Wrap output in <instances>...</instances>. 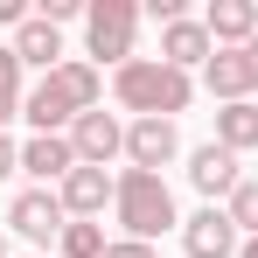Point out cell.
Masks as SVG:
<instances>
[{
  "label": "cell",
  "instance_id": "cell-1",
  "mask_svg": "<svg viewBox=\"0 0 258 258\" xmlns=\"http://www.w3.org/2000/svg\"><path fill=\"white\" fill-rule=\"evenodd\" d=\"M98 98H105V70L84 63V56H70L63 70H49L42 84L28 91V105H21V119L35 133H70L84 112H98Z\"/></svg>",
  "mask_w": 258,
  "mask_h": 258
},
{
  "label": "cell",
  "instance_id": "cell-2",
  "mask_svg": "<svg viewBox=\"0 0 258 258\" xmlns=\"http://www.w3.org/2000/svg\"><path fill=\"white\" fill-rule=\"evenodd\" d=\"M188 98H196V77L161 56H133L126 70H112V105L133 119H181Z\"/></svg>",
  "mask_w": 258,
  "mask_h": 258
},
{
  "label": "cell",
  "instance_id": "cell-3",
  "mask_svg": "<svg viewBox=\"0 0 258 258\" xmlns=\"http://www.w3.org/2000/svg\"><path fill=\"white\" fill-rule=\"evenodd\" d=\"M112 216H119V230H126V237H140V244H154V237L181 230V216H174V188L161 181V174H147V168H119Z\"/></svg>",
  "mask_w": 258,
  "mask_h": 258
},
{
  "label": "cell",
  "instance_id": "cell-4",
  "mask_svg": "<svg viewBox=\"0 0 258 258\" xmlns=\"http://www.w3.org/2000/svg\"><path fill=\"white\" fill-rule=\"evenodd\" d=\"M133 42H140V0H91L84 7V63L126 70Z\"/></svg>",
  "mask_w": 258,
  "mask_h": 258
},
{
  "label": "cell",
  "instance_id": "cell-5",
  "mask_svg": "<svg viewBox=\"0 0 258 258\" xmlns=\"http://www.w3.org/2000/svg\"><path fill=\"white\" fill-rule=\"evenodd\" d=\"M203 84H210L216 105H244V98H258V35L237 49H216L210 70H203Z\"/></svg>",
  "mask_w": 258,
  "mask_h": 258
},
{
  "label": "cell",
  "instance_id": "cell-6",
  "mask_svg": "<svg viewBox=\"0 0 258 258\" xmlns=\"http://www.w3.org/2000/svg\"><path fill=\"white\" fill-rule=\"evenodd\" d=\"M63 223H70V210H63V196H56V188H21V196L7 203V230H14V237H28V244H56V237H63Z\"/></svg>",
  "mask_w": 258,
  "mask_h": 258
},
{
  "label": "cell",
  "instance_id": "cell-7",
  "mask_svg": "<svg viewBox=\"0 0 258 258\" xmlns=\"http://www.w3.org/2000/svg\"><path fill=\"white\" fill-rule=\"evenodd\" d=\"M181 251L188 258H237L244 251V230L230 223L223 203H203L196 216H181Z\"/></svg>",
  "mask_w": 258,
  "mask_h": 258
},
{
  "label": "cell",
  "instance_id": "cell-8",
  "mask_svg": "<svg viewBox=\"0 0 258 258\" xmlns=\"http://www.w3.org/2000/svg\"><path fill=\"white\" fill-rule=\"evenodd\" d=\"M70 147H77V168H112V161H126V119L98 105L70 126Z\"/></svg>",
  "mask_w": 258,
  "mask_h": 258
},
{
  "label": "cell",
  "instance_id": "cell-9",
  "mask_svg": "<svg viewBox=\"0 0 258 258\" xmlns=\"http://www.w3.org/2000/svg\"><path fill=\"white\" fill-rule=\"evenodd\" d=\"M174 154H181V126H174V119H133L126 126V168L161 174Z\"/></svg>",
  "mask_w": 258,
  "mask_h": 258
},
{
  "label": "cell",
  "instance_id": "cell-10",
  "mask_svg": "<svg viewBox=\"0 0 258 258\" xmlns=\"http://www.w3.org/2000/svg\"><path fill=\"white\" fill-rule=\"evenodd\" d=\"M188 181L210 196V203H230L237 196V181H244V161L230 154V147H216V140H203L196 154H188Z\"/></svg>",
  "mask_w": 258,
  "mask_h": 258
},
{
  "label": "cell",
  "instance_id": "cell-11",
  "mask_svg": "<svg viewBox=\"0 0 258 258\" xmlns=\"http://www.w3.org/2000/svg\"><path fill=\"white\" fill-rule=\"evenodd\" d=\"M112 188H119V174H112V168H70L63 181H56L63 210H70V216H84V223H98V216H105Z\"/></svg>",
  "mask_w": 258,
  "mask_h": 258
},
{
  "label": "cell",
  "instance_id": "cell-12",
  "mask_svg": "<svg viewBox=\"0 0 258 258\" xmlns=\"http://www.w3.org/2000/svg\"><path fill=\"white\" fill-rule=\"evenodd\" d=\"M70 168H77V147H70V133H28V140H21V174H35V188L63 181Z\"/></svg>",
  "mask_w": 258,
  "mask_h": 258
},
{
  "label": "cell",
  "instance_id": "cell-13",
  "mask_svg": "<svg viewBox=\"0 0 258 258\" xmlns=\"http://www.w3.org/2000/svg\"><path fill=\"white\" fill-rule=\"evenodd\" d=\"M210 28H203V14H181V21H168L161 28V63H174V70H210Z\"/></svg>",
  "mask_w": 258,
  "mask_h": 258
},
{
  "label": "cell",
  "instance_id": "cell-14",
  "mask_svg": "<svg viewBox=\"0 0 258 258\" xmlns=\"http://www.w3.org/2000/svg\"><path fill=\"white\" fill-rule=\"evenodd\" d=\"M14 56H21V70H42V77L70 63V56H63V28H49L42 14H28V21L14 28Z\"/></svg>",
  "mask_w": 258,
  "mask_h": 258
},
{
  "label": "cell",
  "instance_id": "cell-15",
  "mask_svg": "<svg viewBox=\"0 0 258 258\" xmlns=\"http://www.w3.org/2000/svg\"><path fill=\"white\" fill-rule=\"evenodd\" d=\"M203 28H210L216 49H237L258 35V0H210L203 7Z\"/></svg>",
  "mask_w": 258,
  "mask_h": 258
},
{
  "label": "cell",
  "instance_id": "cell-16",
  "mask_svg": "<svg viewBox=\"0 0 258 258\" xmlns=\"http://www.w3.org/2000/svg\"><path fill=\"white\" fill-rule=\"evenodd\" d=\"M216 147H230L237 161L258 147V98H244V105H216Z\"/></svg>",
  "mask_w": 258,
  "mask_h": 258
},
{
  "label": "cell",
  "instance_id": "cell-17",
  "mask_svg": "<svg viewBox=\"0 0 258 258\" xmlns=\"http://www.w3.org/2000/svg\"><path fill=\"white\" fill-rule=\"evenodd\" d=\"M21 105H28L21 56H14V42H0V133H7V119H21Z\"/></svg>",
  "mask_w": 258,
  "mask_h": 258
},
{
  "label": "cell",
  "instance_id": "cell-18",
  "mask_svg": "<svg viewBox=\"0 0 258 258\" xmlns=\"http://www.w3.org/2000/svg\"><path fill=\"white\" fill-rule=\"evenodd\" d=\"M56 251H63V258H105V251H112V237H105V223L70 216V223H63V237H56Z\"/></svg>",
  "mask_w": 258,
  "mask_h": 258
},
{
  "label": "cell",
  "instance_id": "cell-19",
  "mask_svg": "<svg viewBox=\"0 0 258 258\" xmlns=\"http://www.w3.org/2000/svg\"><path fill=\"white\" fill-rule=\"evenodd\" d=\"M223 210H230V223H237L244 237H258V174H244V181H237V196H230Z\"/></svg>",
  "mask_w": 258,
  "mask_h": 258
},
{
  "label": "cell",
  "instance_id": "cell-20",
  "mask_svg": "<svg viewBox=\"0 0 258 258\" xmlns=\"http://www.w3.org/2000/svg\"><path fill=\"white\" fill-rule=\"evenodd\" d=\"M84 7H91V0H42L35 14H42L49 28H63V21H84Z\"/></svg>",
  "mask_w": 258,
  "mask_h": 258
},
{
  "label": "cell",
  "instance_id": "cell-21",
  "mask_svg": "<svg viewBox=\"0 0 258 258\" xmlns=\"http://www.w3.org/2000/svg\"><path fill=\"white\" fill-rule=\"evenodd\" d=\"M105 258H161V251L140 244V237H112V251H105Z\"/></svg>",
  "mask_w": 258,
  "mask_h": 258
},
{
  "label": "cell",
  "instance_id": "cell-22",
  "mask_svg": "<svg viewBox=\"0 0 258 258\" xmlns=\"http://www.w3.org/2000/svg\"><path fill=\"white\" fill-rule=\"evenodd\" d=\"M7 174H21V147H14V140L0 133V181H7Z\"/></svg>",
  "mask_w": 258,
  "mask_h": 258
},
{
  "label": "cell",
  "instance_id": "cell-23",
  "mask_svg": "<svg viewBox=\"0 0 258 258\" xmlns=\"http://www.w3.org/2000/svg\"><path fill=\"white\" fill-rule=\"evenodd\" d=\"M28 14H35V7H21V0H0V28H21Z\"/></svg>",
  "mask_w": 258,
  "mask_h": 258
},
{
  "label": "cell",
  "instance_id": "cell-24",
  "mask_svg": "<svg viewBox=\"0 0 258 258\" xmlns=\"http://www.w3.org/2000/svg\"><path fill=\"white\" fill-rule=\"evenodd\" d=\"M237 258H258V237H244V251H237Z\"/></svg>",
  "mask_w": 258,
  "mask_h": 258
},
{
  "label": "cell",
  "instance_id": "cell-25",
  "mask_svg": "<svg viewBox=\"0 0 258 258\" xmlns=\"http://www.w3.org/2000/svg\"><path fill=\"white\" fill-rule=\"evenodd\" d=\"M0 258H7V237H0Z\"/></svg>",
  "mask_w": 258,
  "mask_h": 258
}]
</instances>
